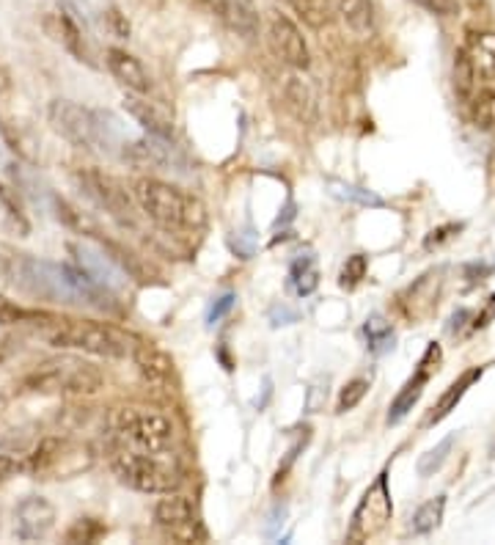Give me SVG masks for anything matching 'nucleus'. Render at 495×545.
Masks as SVG:
<instances>
[{"label":"nucleus","mask_w":495,"mask_h":545,"mask_svg":"<svg viewBox=\"0 0 495 545\" xmlns=\"http://www.w3.org/2000/svg\"><path fill=\"white\" fill-rule=\"evenodd\" d=\"M462 229H465V223H443V226L432 229V232L424 237V251H438L440 245H446L449 240H454Z\"/></svg>","instance_id":"nucleus-37"},{"label":"nucleus","mask_w":495,"mask_h":545,"mask_svg":"<svg viewBox=\"0 0 495 545\" xmlns=\"http://www.w3.org/2000/svg\"><path fill=\"white\" fill-rule=\"evenodd\" d=\"M474 86H476V74H474V69H470L462 50H457V56H454V88H457L460 96H470Z\"/></svg>","instance_id":"nucleus-33"},{"label":"nucleus","mask_w":495,"mask_h":545,"mask_svg":"<svg viewBox=\"0 0 495 545\" xmlns=\"http://www.w3.org/2000/svg\"><path fill=\"white\" fill-rule=\"evenodd\" d=\"M103 534H105L103 524H96L94 518H80V520H74V526L66 532V540L69 542H96Z\"/></svg>","instance_id":"nucleus-34"},{"label":"nucleus","mask_w":495,"mask_h":545,"mask_svg":"<svg viewBox=\"0 0 495 545\" xmlns=\"http://www.w3.org/2000/svg\"><path fill=\"white\" fill-rule=\"evenodd\" d=\"M229 245H232V251H234L240 259H251L254 251H256V234H254V229H245V232L234 234V237L229 240Z\"/></svg>","instance_id":"nucleus-40"},{"label":"nucleus","mask_w":495,"mask_h":545,"mask_svg":"<svg viewBox=\"0 0 495 545\" xmlns=\"http://www.w3.org/2000/svg\"><path fill=\"white\" fill-rule=\"evenodd\" d=\"M6 356H9V347L0 342V361H6Z\"/></svg>","instance_id":"nucleus-50"},{"label":"nucleus","mask_w":495,"mask_h":545,"mask_svg":"<svg viewBox=\"0 0 495 545\" xmlns=\"http://www.w3.org/2000/svg\"><path fill=\"white\" fill-rule=\"evenodd\" d=\"M11 279L25 292L42 297V301H56V303H80V306L105 309L108 295H110L105 287L94 284L80 267L56 265V262L31 259V257H22L14 262Z\"/></svg>","instance_id":"nucleus-1"},{"label":"nucleus","mask_w":495,"mask_h":545,"mask_svg":"<svg viewBox=\"0 0 495 545\" xmlns=\"http://www.w3.org/2000/svg\"><path fill=\"white\" fill-rule=\"evenodd\" d=\"M69 254L74 259V267H80L94 284L105 287L108 292H116L124 281H127L116 257H110V254L96 251V248H91L86 242H69Z\"/></svg>","instance_id":"nucleus-14"},{"label":"nucleus","mask_w":495,"mask_h":545,"mask_svg":"<svg viewBox=\"0 0 495 545\" xmlns=\"http://www.w3.org/2000/svg\"><path fill=\"white\" fill-rule=\"evenodd\" d=\"M234 303H237V295L234 292H226V295H220L217 301L209 306V314H207V322L209 326H217V322L226 317L232 309H234Z\"/></svg>","instance_id":"nucleus-41"},{"label":"nucleus","mask_w":495,"mask_h":545,"mask_svg":"<svg viewBox=\"0 0 495 545\" xmlns=\"http://www.w3.org/2000/svg\"><path fill=\"white\" fill-rule=\"evenodd\" d=\"M135 198L143 215L163 232H198L207 226V207L195 196L173 188L160 180H141L135 185Z\"/></svg>","instance_id":"nucleus-3"},{"label":"nucleus","mask_w":495,"mask_h":545,"mask_svg":"<svg viewBox=\"0 0 495 545\" xmlns=\"http://www.w3.org/2000/svg\"><path fill=\"white\" fill-rule=\"evenodd\" d=\"M105 61H108L110 74H113V78H116L124 88H130V91H135V94H146L148 88H152V78H148L146 66H143L135 56H130L127 50L110 47Z\"/></svg>","instance_id":"nucleus-18"},{"label":"nucleus","mask_w":495,"mask_h":545,"mask_svg":"<svg viewBox=\"0 0 495 545\" xmlns=\"http://www.w3.org/2000/svg\"><path fill=\"white\" fill-rule=\"evenodd\" d=\"M105 378L99 366L78 356H61L44 361L31 375L22 378V388L44 396H91L103 388Z\"/></svg>","instance_id":"nucleus-5"},{"label":"nucleus","mask_w":495,"mask_h":545,"mask_svg":"<svg viewBox=\"0 0 495 545\" xmlns=\"http://www.w3.org/2000/svg\"><path fill=\"white\" fill-rule=\"evenodd\" d=\"M495 272V262H470L465 265V279H468V287L474 284H482L484 279H490Z\"/></svg>","instance_id":"nucleus-42"},{"label":"nucleus","mask_w":495,"mask_h":545,"mask_svg":"<svg viewBox=\"0 0 495 545\" xmlns=\"http://www.w3.org/2000/svg\"><path fill=\"white\" fill-rule=\"evenodd\" d=\"M47 342L53 347H64V350H78L103 358L133 356L138 347L135 336L108 326V322H94V319H58L47 331Z\"/></svg>","instance_id":"nucleus-4"},{"label":"nucleus","mask_w":495,"mask_h":545,"mask_svg":"<svg viewBox=\"0 0 495 545\" xmlns=\"http://www.w3.org/2000/svg\"><path fill=\"white\" fill-rule=\"evenodd\" d=\"M267 42L272 47V53L294 69H306L311 64L308 44L301 28L281 12H267Z\"/></svg>","instance_id":"nucleus-11"},{"label":"nucleus","mask_w":495,"mask_h":545,"mask_svg":"<svg viewBox=\"0 0 495 545\" xmlns=\"http://www.w3.org/2000/svg\"><path fill=\"white\" fill-rule=\"evenodd\" d=\"M440 358H443V353H440V347L432 342L430 347H427V353H424V358L418 361V369H415V375L400 388V394L393 396V403H391V411H388V425H400V421L415 408V403L421 400V394H424V388H427V383H430V378L435 375L438 372V366H440Z\"/></svg>","instance_id":"nucleus-12"},{"label":"nucleus","mask_w":495,"mask_h":545,"mask_svg":"<svg viewBox=\"0 0 495 545\" xmlns=\"http://www.w3.org/2000/svg\"><path fill=\"white\" fill-rule=\"evenodd\" d=\"M121 485L138 493H171L179 485V471L160 452H116L110 460Z\"/></svg>","instance_id":"nucleus-6"},{"label":"nucleus","mask_w":495,"mask_h":545,"mask_svg":"<svg viewBox=\"0 0 495 545\" xmlns=\"http://www.w3.org/2000/svg\"><path fill=\"white\" fill-rule=\"evenodd\" d=\"M133 361H135L138 372L148 383L168 386L173 380V358L165 350H160V347H155V344L138 342L135 353H133Z\"/></svg>","instance_id":"nucleus-20"},{"label":"nucleus","mask_w":495,"mask_h":545,"mask_svg":"<svg viewBox=\"0 0 495 545\" xmlns=\"http://www.w3.org/2000/svg\"><path fill=\"white\" fill-rule=\"evenodd\" d=\"M155 520H157V526L165 529L168 534L187 540L193 534V526H195L193 502L179 493H165V499H160L155 507Z\"/></svg>","instance_id":"nucleus-15"},{"label":"nucleus","mask_w":495,"mask_h":545,"mask_svg":"<svg viewBox=\"0 0 495 545\" xmlns=\"http://www.w3.org/2000/svg\"><path fill=\"white\" fill-rule=\"evenodd\" d=\"M229 28L242 36L245 42L256 39L259 34V9L254 0H229V12H226Z\"/></svg>","instance_id":"nucleus-23"},{"label":"nucleus","mask_w":495,"mask_h":545,"mask_svg":"<svg viewBox=\"0 0 495 545\" xmlns=\"http://www.w3.org/2000/svg\"><path fill=\"white\" fill-rule=\"evenodd\" d=\"M452 446H454V435H446L440 443H435L430 452L421 455L418 460V477H432L435 471H440V465L446 463V457H449L452 452Z\"/></svg>","instance_id":"nucleus-31"},{"label":"nucleus","mask_w":495,"mask_h":545,"mask_svg":"<svg viewBox=\"0 0 495 545\" xmlns=\"http://www.w3.org/2000/svg\"><path fill=\"white\" fill-rule=\"evenodd\" d=\"M495 317V295H490L487 297V306L474 317V319H470V326H468V331L470 334H474V331H482V328H487L490 326V319Z\"/></svg>","instance_id":"nucleus-45"},{"label":"nucleus","mask_w":495,"mask_h":545,"mask_svg":"<svg viewBox=\"0 0 495 545\" xmlns=\"http://www.w3.org/2000/svg\"><path fill=\"white\" fill-rule=\"evenodd\" d=\"M22 468H28V465L19 463V460L11 457V455H4V452H0V482L9 480V477H14V474H19Z\"/></svg>","instance_id":"nucleus-46"},{"label":"nucleus","mask_w":495,"mask_h":545,"mask_svg":"<svg viewBox=\"0 0 495 545\" xmlns=\"http://www.w3.org/2000/svg\"><path fill=\"white\" fill-rule=\"evenodd\" d=\"M462 53L476 81H495V31H474L462 44Z\"/></svg>","instance_id":"nucleus-19"},{"label":"nucleus","mask_w":495,"mask_h":545,"mask_svg":"<svg viewBox=\"0 0 495 545\" xmlns=\"http://www.w3.org/2000/svg\"><path fill=\"white\" fill-rule=\"evenodd\" d=\"M31 317L34 314L28 309H22L19 303L0 295V326H11V322H22V319H31Z\"/></svg>","instance_id":"nucleus-39"},{"label":"nucleus","mask_w":495,"mask_h":545,"mask_svg":"<svg viewBox=\"0 0 495 545\" xmlns=\"http://www.w3.org/2000/svg\"><path fill=\"white\" fill-rule=\"evenodd\" d=\"M58 6H61V12H66L74 22H78L83 31L91 28L94 12H91V4H88V0H58Z\"/></svg>","instance_id":"nucleus-36"},{"label":"nucleus","mask_w":495,"mask_h":545,"mask_svg":"<svg viewBox=\"0 0 495 545\" xmlns=\"http://www.w3.org/2000/svg\"><path fill=\"white\" fill-rule=\"evenodd\" d=\"M341 19L350 25V31L358 36H369L375 31V6L371 0H333Z\"/></svg>","instance_id":"nucleus-24"},{"label":"nucleus","mask_w":495,"mask_h":545,"mask_svg":"<svg viewBox=\"0 0 495 545\" xmlns=\"http://www.w3.org/2000/svg\"><path fill=\"white\" fill-rule=\"evenodd\" d=\"M286 99L297 108V113H301V116L306 113L303 108H314V96H311L308 86L301 83V81H294V78H292V83L286 86Z\"/></svg>","instance_id":"nucleus-38"},{"label":"nucleus","mask_w":495,"mask_h":545,"mask_svg":"<svg viewBox=\"0 0 495 545\" xmlns=\"http://www.w3.org/2000/svg\"><path fill=\"white\" fill-rule=\"evenodd\" d=\"M468 319H474V317H470V309H457L452 314V319H449V334H460L465 328Z\"/></svg>","instance_id":"nucleus-48"},{"label":"nucleus","mask_w":495,"mask_h":545,"mask_svg":"<svg viewBox=\"0 0 495 545\" xmlns=\"http://www.w3.org/2000/svg\"><path fill=\"white\" fill-rule=\"evenodd\" d=\"M479 378H482V366H474V369L462 372V375H460V378H457L449 388H446V391L440 394L438 405L432 408V413L427 416L424 425H438V421H443L446 416H449V413L460 405V400H462V396L468 394V388L474 386Z\"/></svg>","instance_id":"nucleus-22"},{"label":"nucleus","mask_w":495,"mask_h":545,"mask_svg":"<svg viewBox=\"0 0 495 545\" xmlns=\"http://www.w3.org/2000/svg\"><path fill=\"white\" fill-rule=\"evenodd\" d=\"M388 474L383 471V474L371 482L363 493L361 504L355 507L353 512V526H350V534H346V540L350 542H361V540H369L380 534L388 520L393 515V504H391V493H388Z\"/></svg>","instance_id":"nucleus-8"},{"label":"nucleus","mask_w":495,"mask_h":545,"mask_svg":"<svg viewBox=\"0 0 495 545\" xmlns=\"http://www.w3.org/2000/svg\"><path fill=\"white\" fill-rule=\"evenodd\" d=\"M47 116L61 138H66L72 146L86 149V152L121 155L124 143H127L124 141L121 121L110 111H94L78 103H69V99H56Z\"/></svg>","instance_id":"nucleus-2"},{"label":"nucleus","mask_w":495,"mask_h":545,"mask_svg":"<svg viewBox=\"0 0 495 545\" xmlns=\"http://www.w3.org/2000/svg\"><path fill=\"white\" fill-rule=\"evenodd\" d=\"M124 111H127L148 135L173 138V116L163 105L152 103V99H146V96L133 91V94L124 96Z\"/></svg>","instance_id":"nucleus-16"},{"label":"nucleus","mask_w":495,"mask_h":545,"mask_svg":"<svg viewBox=\"0 0 495 545\" xmlns=\"http://www.w3.org/2000/svg\"><path fill=\"white\" fill-rule=\"evenodd\" d=\"M328 190L331 196L341 198V202H350V204H361V207H385V198L377 196L375 190L369 188H358V185H350V182H339V180H331L328 182Z\"/></svg>","instance_id":"nucleus-29"},{"label":"nucleus","mask_w":495,"mask_h":545,"mask_svg":"<svg viewBox=\"0 0 495 545\" xmlns=\"http://www.w3.org/2000/svg\"><path fill=\"white\" fill-rule=\"evenodd\" d=\"M366 270H369V259H366L363 254L346 257V262H344V267H341V276H339L341 289H355V287L366 279Z\"/></svg>","instance_id":"nucleus-32"},{"label":"nucleus","mask_w":495,"mask_h":545,"mask_svg":"<svg viewBox=\"0 0 495 545\" xmlns=\"http://www.w3.org/2000/svg\"><path fill=\"white\" fill-rule=\"evenodd\" d=\"M366 391H369V380H363V378L350 380V383H346V386L341 388V396H339V405H336V411H339V413H346V411L358 408V405H361V400L366 396Z\"/></svg>","instance_id":"nucleus-35"},{"label":"nucleus","mask_w":495,"mask_h":545,"mask_svg":"<svg viewBox=\"0 0 495 545\" xmlns=\"http://www.w3.org/2000/svg\"><path fill=\"white\" fill-rule=\"evenodd\" d=\"M124 163H130L135 168H155V171H165V168H182L185 165V155L177 146L171 143V138H160V135H141L135 141H127L118 155Z\"/></svg>","instance_id":"nucleus-10"},{"label":"nucleus","mask_w":495,"mask_h":545,"mask_svg":"<svg viewBox=\"0 0 495 545\" xmlns=\"http://www.w3.org/2000/svg\"><path fill=\"white\" fill-rule=\"evenodd\" d=\"M289 284L294 287V292L306 297L311 295L316 287H319V270H316V262L314 257H297L289 267Z\"/></svg>","instance_id":"nucleus-27"},{"label":"nucleus","mask_w":495,"mask_h":545,"mask_svg":"<svg viewBox=\"0 0 495 545\" xmlns=\"http://www.w3.org/2000/svg\"><path fill=\"white\" fill-rule=\"evenodd\" d=\"M116 430L143 452L165 455L173 441L171 418L157 411H143V408H124L116 416Z\"/></svg>","instance_id":"nucleus-7"},{"label":"nucleus","mask_w":495,"mask_h":545,"mask_svg":"<svg viewBox=\"0 0 495 545\" xmlns=\"http://www.w3.org/2000/svg\"><path fill=\"white\" fill-rule=\"evenodd\" d=\"M413 4H418L424 12L438 14V17H452V14H457V0H413Z\"/></svg>","instance_id":"nucleus-43"},{"label":"nucleus","mask_w":495,"mask_h":545,"mask_svg":"<svg viewBox=\"0 0 495 545\" xmlns=\"http://www.w3.org/2000/svg\"><path fill=\"white\" fill-rule=\"evenodd\" d=\"M470 119H474V124L484 133L495 130V88L479 91L470 99Z\"/></svg>","instance_id":"nucleus-30"},{"label":"nucleus","mask_w":495,"mask_h":545,"mask_svg":"<svg viewBox=\"0 0 495 545\" xmlns=\"http://www.w3.org/2000/svg\"><path fill=\"white\" fill-rule=\"evenodd\" d=\"M56 526V507L44 495H25L14 510V534L22 542L44 540Z\"/></svg>","instance_id":"nucleus-13"},{"label":"nucleus","mask_w":495,"mask_h":545,"mask_svg":"<svg viewBox=\"0 0 495 545\" xmlns=\"http://www.w3.org/2000/svg\"><path fill=\"white\" fill-rule=\"evenodd\" d=\"M363 334H366V342H369V350L375 356H385L388 350H393V328L391 322L383 317V314H371L363 326Z\"/></svg>","instance_id":"nucleus-26"},{"label":"nucleus","mask_w":495,"mask_h":545,"mask_svg":"<svg viewBox=\"0 0 495 545\" xmlns=\"http://www.w3.org/2000/svg\"><path fill=\"white\" fill-rule=\"evenodd\" d=\"M443 512H446V495H435V499L424 502L415 512H413V520H410V532L424 537V534H432L440 520H443Z\"/></svg>","instance_id":"nucleus-25"},{"label":"nucleus","mask_w":495,"mask_h":545,"mask_svg":"<svg viewBox=\"0 0 495 545\" xmlns=\"http://www.w3.org/2000/svg\"><path fill=\"white\" fill-rule=\"evenodd\" d=\"M198 4H202L209 14H215V17H223V19H226L229 0H198Z\"/></svg>","instance_id":"nucleus-49"},{"label":"nucleus","mask_w":495,"mask_h":545,"mask_svg":"<svg viewBox=\"0 0 495 545\" xmlns=\"http://www.w3.org/2000/svg\"><path fill=\"white\" fill-rule=\"evenodd\" d=\"M42 28H44V34L50 39L58 42L66 50V53H72L78 61H88L86 44H83V28L66 12H50V14H44Z\"/></svg>","instance_id":"nucleus-17"},{"label":"nucleus","mask_w":495,"mask_h":545,"mask_svg":"<svg viewBox=\"0 0 495 545\" xmlns=\"http://www.w3.org/2000/svg\"><path fill=\"white\" fill-rule=\"evenodd\" d=\"M443 270H432L427 276H421L405 297V311L410 317H427L435 306H438V295H440V284H443Z\"/></svg>","instance_id":"nucleus-21"},{"label":"nucleus","mask_w":495,"mask_h":545,"mask_svg":"<svg viewBox=\"0 0 495 545\" xmlns=\"http://www.w3.org/2000/svg\"><path fill=\"white\" fill-rule=\"evenodd\" d=\"M297 319V314L289 309V306H276V309H272L270 311V322H272V326H289V322H294Z\"/></svg>","instance_id":"nucleus-47"},{"label":"nucleus","mask_w":495,"mask_h":545,"mask_svg":"<svg viewBox=\"0 0 495 545\" xmlns=\"http://www.w3.org/2000/svg\"><path fill=\"white\" fill-rule=\"evenodd\" d=\"M78 185L91 198V202L99 210H105L113 220L133 223V202H130L127 190L121 188L118 180L108 177V173H103V171H80Z\"/></svg>","instance_id":"nucleus-9"},{"label":"nucleus","mask_w":495,"mask_h":545,"mask_svg":"<svg viewBox=\"0 0 495 545\" xmlns=\"http://www.w3.org/2000/svg\"><path fill=\"white\" fill-rule=\"evenodd\" d=\"M308 28H325L333 19V0H286Z\"/></svg>","instance_id":"nucleus-28"},{"label":"nucleus","mask_w":495,"mask_h":545,"mask_svg":"<svg viewBox=\"0 0 495 545\" xmlns=\"http://www.w3.org/2000/svg\"><path fill=\"white\" fill-rule=\"evenodd\" d=\"M325 403H328V383H325V388H322V383H314L308 388V396H306L308 413H319L322 408H325Z\"/></svg>","instance_id":"nucleus-44"}]
</instances>
